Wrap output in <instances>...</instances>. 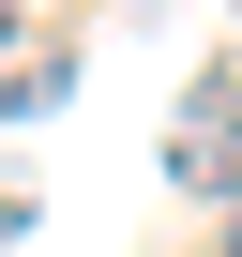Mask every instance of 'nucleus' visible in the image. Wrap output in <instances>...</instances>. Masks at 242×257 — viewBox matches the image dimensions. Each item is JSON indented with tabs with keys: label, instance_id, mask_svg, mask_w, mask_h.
Masks as SVG:
<instances>
[{
	"label": "nucleus",
	"instance_id": "f257e3e1",
	"mask_svg": "<svg viewBox=\"0 0 242 257\" xmlns=\"http://www.w3.org/2000/svg\"><path fill=\"white\" fill-rule=\"evenodd\" d=\"M167 182H182V197H242V76H197V91H182Z\"/></svg>",
	"mask_w": 242,
	"mask_h": 257
},
{
	"label": "nucleus",
	"instance_id": "f03ea898",
	"mask_svg": "<svg viewBox=\"0 0 242 257\" xmlns=\"http://www.w3.org/2000/svg\"><path fill=\"white\" fill-rule=\"evenodd\" d=\"M31 106H61V61H0V121H31Z\"/></svg>",
	"mask_w": 242,
	"mask_h": 257
},
{
	"label": "nucleus",
	"instance_id": "7ed1b4c3",
	"mask_svg": "<svg viewBox=\"0 0 242 257\" xmlns=\"http://www.w3.org/2000/svg\"><path fill=\"white\" fill-rule=\"evenodd\" d=\"M16 242H31V197H0V257H16Z\"/></svg>",
	"mask_w": 242,
	"mask_h": 257
},
{
	"label": "nucleus",
	"instance_id": "20e7f679",
	"mask_svg": "<svg viewBox=\"0 0 242 257\" xmlns=\"http://www.w3.org/2000/svg\"><path fill=\"white\" fill-rule=\"evenodd\" d=\"M0 46H16V0H0Z\"/></svg>",
	"mask_w": 242,
	"mask_h": 257
},
{
	"label": "nucleus",
	"instance_id": "39448f33",
	"mask_svg": "<svg viewBox=\"0 0 242 257\" xmlns=\"http://www.w3.org/2000/svg\"><path fill=\"white\" fill-rule=\"evenodd\" d=\"M227 257H242V242H227Z\"/></svg>",
	"mask_w": 242,
	"mask_h": 257
}]
</instances>
